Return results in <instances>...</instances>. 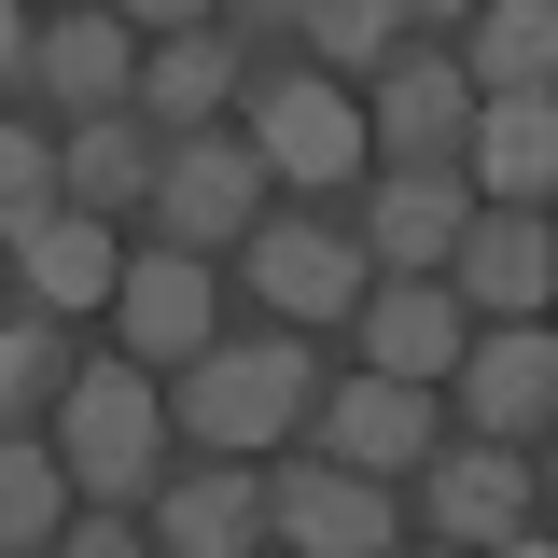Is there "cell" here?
<instances>
[{
  "label": "cell",
  "mask_w": 558,
  "mask_h": 558,
  "mask_svg": "<svg viewBox=\"0 0 558 558\" xmlns=\"http://www.w3.org/2000/svg\"><path fill=\"white\" fill-rule=\"evenodd\" d=\"M307 391H322V349L266 322V336H209L196 363H168V433L182 447H238V461H266L307 433Z\"/></svg>",
  "instance_id": "6da1fadb"
},
{
  "label": "cell",
  "mask_w": 558,
  "mask_h": 558,
  "mask_svg": "<svg viewBox=\"0 0 558 558\" xmlns=\"http://www.w3.org/2000/svg\"><path fill=\"white\" fill-rule=\"evenodd\" d=\"M57 461H70V502H140L168 475V377L126 363V349H70L57 377Z\"/></svg>",
  "instance_id": "7a4b0ae2"
},
{
  "label": "cell",
  "mask_w": 558,
  "mask_h": 558,
  "mask_svg": "<svg viewBox=\"0 0 558 558\" xmlns=\"http://www.w3.org/2000/svg\"><path fill=\"white\" fill-rule=\"evenodd\" d=\"M238 140L266 154L279 196H322V209L377 168V154H363V98H349L336 70H266V57H252V70H238Z\"/></svg>",
  "instance_id": "3957f363"
},
{
  "label": "cell",
  "mask_w": 558,
  "mask_h": 558,
  "mask_svg": "<svg viewBox=\"0 0 558 558\" xmlns=\"http://www.w3.org/2000/svg\"><path fill=\"white\" fill-rule=\"evenodd\" d=\"M223 266H238V293H252V307H266V322H293V336H336L349 322V293H363V238H349L336 209L322 196H293V209H252V223H238V252H223Z\"/></svg>",
  "instance_id": "277c9868"
},
{
  "label": "cell",
  "mask_w": 558,
  "mask_h": 558,
  "mask_svg": "<svg viewBox=\"0 0 558 558\" xmlns=\"http://www.w3.org/2000/svg\"><path fill=\"white\" fill-rule=\"evenodd\" d=\"M405 531H433V545H545L531 531V447H502V433H433L405 475Z\"/></svg>",
  "instance_id": "5b68a950"
},
{
  "label": "cell",
  "mask_w": 558,
  "mask_h": 558,
  "mask_svg": "<svg viewBox=\"0 0 558 558\" xmlns=\"http://www.w3.org/2000/svg\"><path fill=\"white\" fill-rule=\"evenodd\" d=\"M266 545L391 558L405 545V502H391V475H349V461H322V447H266Z\"/></svg>",
  "instance_id": "8992f818"
},
{
  "label": "cell",
  "mask_w": 558,
  "mask_h": 558,
  "mask_svg": "<svg viewBox=\"0 0 558 558\" xmlns=\"http://www.w3.org/2000/svg\"><path fill=\"white\" fill-rule=\"evenodd\" d=\"M279 182H266V154L238 126H182L168 154H154V196H140V223L154 238H182V252H238V223L266 209Z\"/></svg>",
  "instance_id": "52a82bcc"
},
{
  "label": "cell",
  "mask_w": 558,
  "mask_h": 558,
  "mask_svg": "<svg viewBox=\"0 0 558 558\" xmlns=\"http://www.w3.org/2000/svg\"><path fill=\"white\" fill-rule=\"evenodd\" d=\"M433 391H447V418H461V433L545 447V418H558V336H545V307H531V322H475V336H461V363H447Z\"/></svg>",
  "instance_id": "ba28073f"
},
{
  "label": "cell",
  "mask_w": 558,
  "mask_h": 558,
  "mask_svg": "<svg viewBox=\"0 0 558 558\" xmlns=\"http://www.w3.org/2000/svg\"><path fill=\"white\" fill-rule=\"evenodd\" d=\"M223 336V252H182V238H154V252H126L112 266V349L126 363H196V349Z\"/></svg>",
  "instance_id": "9c48e42d"
},
{
  "label": "cell",
  "mask_w": 558,
  "mask_h": 558,
  "mask_svg": "<svg viewBox=\"0 0 558 558\" xmlns=\"http://www.w3.org/2000/svg\"><path fill=\"white\" fill-rule=\"evenodd\" d=\"M433 433H447V391H433V377H377V363H363V377H322V391H307V447L349 461V475L405 488Z\"/></svg>",
  "instance_id": "30bf717a"
},
{
  "label": "cell",
  "mask_w": 558,
  "mask_h": 558,
  "mask_svg": "<svg viewBox=\"0 0 558 558\" xmlns=\"http://www.w3.org/2000/svg\"><path fill=\"white\" fill-rule=\"evenodd\" d=\"M140 531H154L168 558H252L266 545V461H238V447L168 461V475L140 488Z\"/></svg>",
  "instance_id": "8fae6325"
},
{
  "label": "cell",
  "mask_w": 558,
  "mask_h": 558,
  "mask_svg": "<svg viewBox=\"0 0 558 558\" xmlns=\"http://www.w3.org/2000/svg\"><path fill=\"white\" fill-rule=\"evenodd\" d=\"M349 98H363V154H377V168H447V154H461V126H475L461 57H405V43L363 70Z\"/></svg>",
  "instance_id": "7c38bea8"
},
{
  "label": "cell",
  "mask_w": 558,
  "mask_h": 558,
  "mask_svg": "<svg viewBox=\"0 0 558 558\" xmlns=\"http://www.w3.org/2000/svg\"><path fill=\"white\" fill-rule=\"evenodd\" d=\"M433 279H447V293H461L475 322H531V307L558 293V238H545V209H502V196H475Z\"/></svg>",
  "instance_id": "4fadbf2b"
},
{
  "label": "cell",
  "mask_w": 558,
  "mask_h": 558,
  "mask_svg": "<svg viewBox=\"0 0 558 558\" xmlns=\"http://www.w3.org/2000/svg\"><path fill=\"white\" fill-rule=\"evenodd\" d=\"M336 336H363V363H377V377H447V363H461V336H475V307H461L433 266H377L363 293H349Z\"/></svg>",
  "instance_id": "5bb4252c"
},
{
  "label": "cell",
  "mask_w": 558,
  "mask_h": 558,
  "mask_svg": "<svg viewBox=\"0 0 558 558\" xmlns=\"http://www.w3.org/2000/svg\"><path fill=\"white\" fill-rule=\"evenodd\" d=\"M140 84V28L126 14H112V0H57V14H28V98H43V112H112V98H126Z\"/></svg>",
  "instance_id": "9a60e30c"
},
{
  "label": "cell",
  "mask_w": 558,
  "mask_h": 558,
  "mask_svg": "<svg viewBox=\"0 0 558 558\" xmlns=\"http://www.w3.org/2000/svg\"><path fill=\"white\" fill-rule=\"evenodd\" d=\"M0 252H14V307H57V322L112 307V266H126V252H112V209H70V196L28 209Z\"/></svg>",
  "instance_id": "2e32d148"
},
{
  "label": "cell",
  "mask_w": 558,
  "mask_h": 558,
  "mask_svg": "<svg viewBox=\"0 0 558 558\" xmlns=\"http://www.w3.org/2000/svg\"><path fill=\"white\" fill-rule=\"evenodd\" d=\"M447 168H461L475 196H502V209H545V196H558V98H545V84L475 98V126H461Z\"/></svg>",
  "instance_id": "e0dca14e"
},
{
  "label": "cell",
  "mask_w": 558,
  "mask_h": 558,
  "mask_svg": "<svg viewBox=\"0 0 558 558\" xmlns=\"http://www.w3.org/2000/svg\"><path fill=\"white\" fill-rule=\"evenodd\" d=\"M349 196H363V209H349L363 266H447V238H461L475 182H461V168H363Z\"/></svg>",
  "instance_id": "ac0fdd59"
},
{
  "label": "cell",
  "mask_w": 558,
  "mask_h": 558,
  "mask_svg": "<svg viewBox=\"0 0 558 558\" xmlns=\"http://www.w3.org/2000/svg\"><path fill=\"white\" fill-rule=\"evenodd\" d=\"M238 70H252V43H238L223 14H209V28H154L126 112H154L168 140H182V126H223V112H238Z\"/></svg>",
  "instance_id": "d6986e66"
},
{
  "label": "cell",
  "mask_w": 558,
  "mask_h": 558,
  "mask_svg": "<svg viewBox=\"0 0 558 558\" xmlns=\"http://www.w3.org/2000/svg\"><path fill=\"white\" fill-rule=\"evenodd\" d=\"M154 154H168V126L126 112V98H112V112H70L57 126V196L70 209H140L154 196Z\"/></svg>",
  "instance_id": "ffe728a7"
},
{
  "label": "cell",
  "mask_w": 558,
  "mask_h": 558,
  "mask_svg": "<svg viewBox=\"0 0 558 558\" xmlns=\"http://www.w3.org/2000/svg\"><path fill=\"white\" fill-rule=\"evenodd\" d=\"M447 57H461L475 98H502V84H558V0H475Z\"/></svg>",
  "instance_id": "44dd1931"
},
{
  "label": "cell",
  "mask_w": 558,
  "mask_h": 558,
  "mask_svg": "<svg viewBox=\"0 0 558 558\" xmlns=\"http://www.w3.org/2000/svg\"><path fill=\"white\" fill-rule=\"evenodd\" d=\"M57 517H70V461H57V433H0V558H28V545H57Z\"/></svg>",
  "instance_id": "7402d4cb"
},
{
  "label": "cell",
  "mask_w": 558,
  "mask_h": 558,
  "mask_svg": "<svg viewBox=\"0 0 558 558\" xmlns=\"http://www.w3.org/2000/svg\"><path fill=\"white\" fill-rule=\"evenodd\" d=\"M405 28H418L405 0H293V57H307V70H336V84H363V70L391 57Z\"/></svg>",
  "instance_id": "603a6c76"
},
{
  "label": "cell",
  "mask_w": 558,
  "mask_h": 558,
  "mask_svg": "<svg viewBox=\"0 0 558 558\" xmlns=\"http://www.w3.org/2000/svg\"><path fill=\"white\" fill-rule=\"evenodd\" d=\"M57 377H70V322L57 307H0V433L57 405Z\"/></svg>",
  "instance_id": "cb8c5ba5"
},
{
  "label": "cell",
  "mask_w": 558,
  "mask_h": 558,
  "mask_svg": "<svg viewBox=\"0 0 558 558\" xmlns=\"http://www.w3.org/2000/svg\"><path fill=\"white\" fill-rule=\"evenodd\" d=\"M28 209H57V126H28V112H0V238H14Z\"/></svg>",
  "instance_id": "d4e9b609"
},
{
  "label": "cell",
  "mask_w": 558,
  "mask_h": 558,
  "mask_svg": "<svg viewBox=\"0 0 558 558\" xmlns=\"http://www.w3.org/2000/svg\"><path fill=\"white\" fill-rule=\"evenodd\" d=\"M57 545H70V558H140L154 531H140V502H70V517H57Z\"/></svg>",
  "instance_id": "484cf974"
},
{
  "label": "cell",
  "mask_w": 558,
  "mask_h": 558,
  "mask_svg": "<svg viewBox=\"0 0 558 558\" xmlns=\"http://www.w3.org/2000/svg\"><path fill=\"white\" fill-rule=\"evenodd\" d=\"M112 14H126L140 43H154V28H209V14H223V0H112Z\"/></svg>",
  "instance_id": "4316f807"
},
{
  "label": "cell",
  "mask_w": 558,
  "mask_h": 558,
  "mask_svg": "<svg viewBox=\"0 0 558 558\" xmlns=\"http://www.w3.org/2000/svg\"><path fill=\"white\" fill-rule=\"evenodd\" d=\"M223 28H238V43H252V57H266L279 28H293V0H223Z\"/></svg>",
  "instance_id": "83f0119b"
},
{
  "label": "cell",
  "mask_w": 558,
  "mask_h": 558,
  "mask_svg": "<svg viewBox=\"0 0 558 558\" xmlns=\"http://www.w3.org/2000/svg\"><path fill=\"white\" fill-rule=\"evenodd\" d=\"M28 84V0H0V98Z\"/></svg>",
  "instance_id": "f1b7e54d"
},
{
  "label": "cell",
  "mask_w": 558,
  "mask_h": 558,
  "mask_svg": "<svg viewBox=\"0 0 558 558\" xmlns=\"http://www.w3.org/2000/svg\"><path fill=\"white\" fill-rule=\"evenodd\" d=\"M405 14H475V0H405Z\"/></svg>",
  "instance_id": "f546056e"
},
{
  "label": "cell",
  "mask_w": 558,
  "mask_h": 558,
  "mask_svg": "<svg viewBox=\"0 0 558 558\" xmlns=\"http://www.w3.org/2000/svg\"><path fill=\"white\" fill-rule=\"evenodd\" d=\"M28 14H57V0H28Z\"/></svg>",
  "instance_id": "4dcf8cb0"
}]
</instances>
